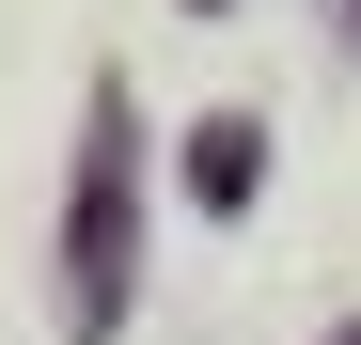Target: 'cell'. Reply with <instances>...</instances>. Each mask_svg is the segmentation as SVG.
Masks as SVG:
<instances>
[{
  "label": "cell",
  "instance_id": "obj_2",
  "mask_svg": "<svg viewBox=\"0 0 361 345\" xmlns=\"http://www.w3.org/2000/svg\"><path fill=\"white\" fill-rule=\"evenodd\" d=\"M252 157H267L252 126H204V142H189V189H204V204H235V189H252Z\"/></svg>",
  "mask_w": 361,
  "mask_h": 345
},
{
  "label": "cell",
  "instance_id": "obj_1",
  "mask_svg": "<svg viewBox=\"0 0 361 345\" xmlns=\"http://www.w3.org/2000/svg\"><path fill=\"white\" fill-rule=\"evenodd\" d=\"M63 299H79V330H110V314H126V94H94V157H79Z\"/></svg>",
  "mask_w": 361,
  "mask_h": 345
}]
</instances>
